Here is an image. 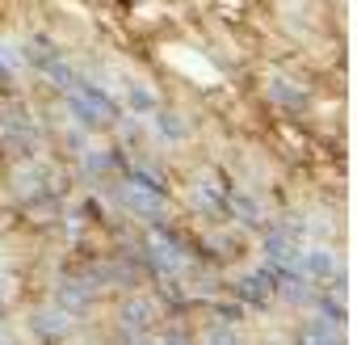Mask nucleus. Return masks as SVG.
Instances as JSON below:
<instances>
[{"instance_id": "5", "label": "nucleus", "mask_w": 357, "mask_h": 345, "mask_svg": "<svg viewBox=\"0 0 357 345\" xmlns=\"http://www.w3.org/2000/svg\"><path fill=\"white\" fill-rule=\"evenodd\" d=\"M118 198H122V207H126L130 215H139V219L151 223V228L168 219V194H160V190H147V186L122 182V186H118Z\"/></svg>"}, {"instance_id": "4", "label": "nucleus", "mask_w": 357, "mask_h": 345, "mask_svg": "<svg viewBox=\"0 0 357 345\" xmlns=\"http://www.w3.org/2000/svg\"><path fill=\"white\" fill-rule=\"evenodd\" d=\"M118 341H147L151 337V324H155V303L147 295H130L118 303Z\"/></svg>"}, {"instance_id": "1", "label": "nucleus", "mask_w": 357, "mask_h": 345, "mask_svg": "<svg viewBox=\"0 0 357 345\" xmlns=\"http://www.w3.org/2000/svg\"><path fill=\"white\" fill-rule=\"evenodd\" d=\"M63 97H68L72 122L84 126V131H105V126L118 122V101H114L105 89H97V85H89V80H80V76H76L72 89H63Z\"/></svg>"}, {"instance_id": "15", "label": "nucleus", "mask_w": 357, "mask_h": 345, "mask_svg": "<svg viewBox=\"0 0 357 345\" xmlns=\"http://www.w3.org/2000/svg\"><path fill=\"white\" fill-rule=\"evenodd\" d=\"M126 97H130V105H135L139 114H151V110H155V97H151V89H143V85H130Z\"/></svg>"}, {"instance_id": "10", "label": "nucleus", "mask_w": 357, "mask_h": 345, "mask_svg": "<svg viewBox=\"0 0 357 345\" xmlns=\"http://www.w3.org/2000/svg\"><path fill=\"white\" fill-rule=\"evenodd\" d=\"M72 311L68 307H51V311H38L34 316V332L38 337H47V341H59V337H68L72 332Z\"/></svg>"}, {"instance_id": "6", "label": "nucleus", "mask_w": 357, "mask_h": 345, "mask_svg": "<svg viewBox=\"0 0 357 345\" xmlns=\"http://www.w3.org/2000/svg\"><path fill=\"white\" fill-rule=\"evenodd\" d=\"M298 249H303L298 223H278V228L265 232V261H269V265H294Z\"/></svg>"}, {"instance_id": "8", "label": "nucleus", "mask_w": 357, "mask_h": 345, "mask_svg": "<svg viewBox=\"0 0 357 345\" xmlns=\"http://www.w3.org/2000/svg\"><path fill=\"white\" fill-rule=\"evenodd\" d=\"M236 299L248 303V307H269V303L278 299V295H273V265L265 261V265H257L252 274H244L240 286H236Z\"/></svg>"}, {"instance_id": "9", "label": "nucleus", "mask_w": 357, "mask_h": 345, "mask_svg": "<svg viewBox=\"0 0 357 345\" xmlns=\"http://www.w3.org/2000/svg\"><path fill=\"white\" fill-rule=\"evenodd\" d=\"M294 270H298L311 286H315V282H332V278L340 274V265H336V257H332L328 249H298Z\"/></svg>"}, {"instance_id": "14", "label": "nucleus", "mask_w": 357, "mask_h": 345, "mask_svg": "<svg viewBox=\"0 0 357 345\" xmlns=\"http://www.w3.org/2000/svg\"><path fill=\"white\" fill-rule=\"evenodd\" d=\"M269 97L278 105H286V110H307V93L298 85H290V80H269Z\"/></svg>"}, {"instance_id": "11", "label": "nucleus", "mask_w": 357, "mask_h": 345, "mask_svg": "<svg viewBox=\"0 0 357 345\" xmlns=\"http://www.w3.org/2000/svg\"><path fill=\"white\" fill-rule=\"evenodd\" d=\"M227 219H236V223H244V228H261V203H257L252 194H244V190H231V198H227Z\"/></svg>"}, {"instance_id": "2", "label": "nucleus", "mask_w": 357, "mask_h": 345, "mask_svg": "<svg viewBox=\"0 0 357 345\" xmlns=\"http://www.w3.org/2000/svg\"><path fill=\"white\" fill-rule=\"evenodd\" d=\"M0 147H5L13 160H30V156H38V147H43V131H38L30 105H22V101H5V105H0Z\"/></svg>"}, {"instance_id": "17", "label": "nucleus", "mask_w": 357, "mask_h": 345, "mask_svg": "<svg viewBox=\"0 0 357 345\" xmlns=\"http://www.w3.org/2000/svg\"><path fill=\"white\" fill-rule=\"evenodd\" d=\"M206 341H236V332H223V328H211Z\"/></svg>"}, {"instance_id": "12", "label": "nucleus", "mask_w": 357, "mask_h": 345, "mask_svg": "<svg viewBox=\"0 0 357 345\" xmlns=\"http://www.w3.org/2000/svg\"><path fill=\"white\" fill-rule=\"evenodd\" d=\"M151 114H155V135H164L168 143H181L190 135V126H185L181 114H172V110H151Z\"/></svg>"}, {"instance_id": "13", "label": "nucleus", "mask_w": 357, "mask_h": 345, "mask_svg": "<svg viewBox=\"0 0 357 345\" xmlns=\"http://www.w3.org/2000/svg\"><path fill=\"white\" fill-rule=\"evenodd\" d=\"M298 337H303V341H344V328H340V320H332V316H315Z\"/></svg>"}, {"instance_id": "3", "label": "nucleus", "mask_w": 357, "mask_h": 345, "mask_svg": "<svg viewBox=\"0 0 357 345\" xmlns=\"http://www.w3.org/2000/svg\"><path fill=\"white\" fill-rule=\"evenodd\" d=\"M143 253H147V265H151L155 274H164V278L181 274V270L190 265V249H185V240L176 236V232H168L164 223H155V228L147 232Z\"/></svg>"}, {"instance_id": "16", "label": "nucleus", "mask_w": 357, "mask_h": 345, "mask_svg": "<svg viewBox=\"0 0 357 345\" xmlns=\"http://www.w3.org/2000/svg\"><path fill=\"white\" fill-rule=\"evenodd\" d=\"M13 85V68H5V59H0V89Z\"/></svg>"}, {"instance_id": "7", "label": "nucleus", "mask_w": 357, "mask_h": 345, "mask_svg": "<svg viewBox=\"0 0 357 345\" xmlns=\"http://www.w3.org/2000/svg\"><path fill=\"white\" fill-rule=\"evenodd\" d=\"M194 198L202 203V211H206V215L227 219V198H231V186L219 177L215 168H206V172H198V182H194Z\"/></svg>"}]
</instances>
